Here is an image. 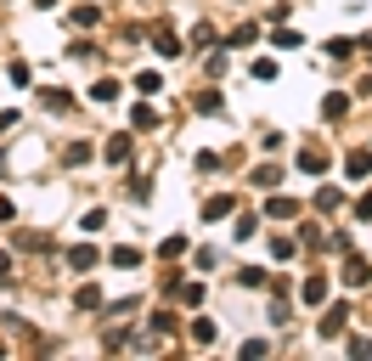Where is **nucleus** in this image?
Here are the masks:
<instances>
[{
    "label": "nucleus",
    "instance_id": "nucleus-10",
    "mask_svg": "<svg viewBox=\"0 0 372 361\" xmlns=\"http://www.w3.org/2000/svg\"><path fill=\"white\" fill-rule=\"evenodd\" d=\"M277 181H282L277 164H260V169H254V187H277Z\"/></svg>",
    "mask_w": 372,
    "mask_h": 361
},
{
    "label": "nucleus",
    "instance_id": "nucleus-1",
    "mask_svg": "<svg viewBox=\"0 0 372 361\" xmlns=\"http://www.w3.org/2000/svg\"><path fill=\"white\" fill-rule=\"evenodd\" d=\"M96 260H102V254H96L90 243H79L74 254H68V266H74V271H96Z\"/></svg>",
    "mask_w": 372,
    "mask_h": 361
},
{
    "label": "nucleus",
    "instance_id": "nucleus-23",
    "mask_svg": "<svg viewBox=\"0 0 372 361\" xmlns=\"http://www.w3.org/2000/svg\"><path fill=\"white\" fill-rule=\"evenodd\" d=\"M6 220H17V209H11V204H6V198H0V226H6Z\"/></svg>",
    "mask_w": 372,
    "mask_h": 361
},
{
    "label": "nucleus",
    "instance_id": "nucleus-15",
    "mask_svg": "<svg viewBox=\"0 0 372 361\" xmlns=\"http://www.w3.org/2000/svg\"><path fill=\"white\" fill-rule=\"evenodd\" d=\"M294 209H299L294 198H271V220H288V215H294Z\"/></svg>",
    "mask_w": 372,
    "mask_h": 361
},
{
    "label": "nucleus",
    "instance_id": "nucleus-16",
    "mask_svg": "<svg viewBox=\"0 0 372 361\" xmlns=\"http://www.w3.org/2000/svg\"><path fill=\"white\" fill-rule=\"evenodd\" d=\"M203 215H209V220H220V215H231V198H209V204H203Z\"/></svg>",
    "mask_w": 372,
    "mask_h": 361
},
{
    "label": "nucleus",
    "instance_id": "nucleus-11",
    "mask_svg": "<svg viewBox=\"0 0 372 361\" xmlns=\"http://www.w3.org/2000/svg\"><path fill=\"white\" fill-rule=\"evenodd\" d=\"M107 158L124 164V158H130V136H113V142H107Z\"/></svg>",
    "mask_w": 372,
    "mask_h": 361
},
{
    "label": "nucleus",
    "instance_id": "nucleus-6",
    "mask_svg": "<svg viewBox=\"0 0 372 361\" xmlns=\"http://www.w3.org/2000/svg\"><path fill=\"white\" fill-rule=\"evenodd\" d=\"M299 299H304V305H321V299H327V277H310V283L299 288Z\"/></svg>",
    "mask_w": 372,
    "mask_h": 361
},
{
    "label": "nucleus",
    "instance_id": "nucleus-18",
    "mask_svg": "<svg viewBox=\"0 0 372 361\" xmlns=\"http://www.w3.org/2000/svg\"><path fill=\"white\" fill-rule=\"evenodd\" d=\"M90 96H96V102H113V96H119V85H113V79H102V85H90Z\"/></svg>",
    "mask_w": 372,
    "mask_h": 361
},
{
    "label": "nucleus",
    "instance_id": "nucleus-4",
    "mask_svg": "<svg viewBox=\"0 0 372 361\" xmlns=\"http://www.w3.org/2000/svg\"><path fill=\"white\" fill-rule=\"evenodd\" d=\"M344 283H350V288L372 283V266H367V260H350V266H344Z\"/></svg>",
    "mask_w": 372,
    "mask_h": 361
},
{
    "label": "nucleus",
    "instance_id": "nucleus-13",
    "mask_svg": "<svg viewBox=\"0 0 372 361\" xmlns=\"http://www.w3.org/2000/svg\"><path fill=\"white\" fill-rule=\"evenodd\" d=\"M158 254H164V260H181V254H186V237H164V248H158Z\"/></svg>",
    "mask_w": 372,
    "mask_h": 361
},
{
    "label": "nucleus",
    "instance_id": "nucleus-2",
    "mask_svg": "<svg viewBox=\"0 0 372 361\" xmlns=\"http://www.w3.org/2000/svg\"><path fill=\"white\" fill-rule=\"evenodd\" d=\"M299 169H304V175H327V152H316V147L299 152Z\"/></svg>",
    "mask_w": 372,
    "mask_h": 361
},
{
    "label": "nucleus",
    "instance_id": "nucleus-3",
    "mask_svg": "<svg viewBox=\"0 0 372 361\" xmlns=\"http://www.w3.org/2000/svg\"><path fill=\"white\" fill-rule=\"evenodd\" d=\"M344 322H350V316H344V305H339V310H327V316H321V339H339V333H344Z\"/></svg>",
    "mask_w": 372,
    "mask_h": 361
},
{
    "label": "nucleus",
    "instance_id": "nucleus-22",
    "mask_svg": "<svg viewBox=\"0 0 372 361\" xmlns=\"http://www.w3.org/2000/svg\"><path fill=\"white\" fill-rule=\"evenodd\" d=\"M356 215H361V220L372 215V192H361V198H356Z\"/></svg>",
    "mask_w": 372,
    "mask_h": 361
},
{
    "label": "nucleus",
    "instance_id": "nucleus-21",
    "mask_svg": "<svg viewBox=\"0 0 372 361\" xmlns=\"http://www.w3.org/2000/svg\"><path fill=\"white\" fill-rule=\"evenodd\" d=\"M79 310H102V293H96V288H79Z\"/></svg>",
    "mask_w": 372,
    "mask_h": 361
},
{
    "label": "nucleus",
    "instance_id": "nucleus-17",
    "mask_svg": "<svg viewBox=\"0 0 372 361\" xmlns=\"http://www.w3.org/2000/svg\"><path fill=\"white\" fill-rule=\"evenodd\" d=\"M225 46H237V51H243V46H254V23H243V28H237V34L225 40Z\"/></svg>",
    "mask_w": 372,
    "mask_h": 361
},
{
    "label": "nucleus",
    "instance_id": "nucleus-14",
    "mask_svg": "<svg viewBox=\"0 0 372 361\" xmlns=\"http://www.w3.org/2000/svg\"><path fill=\"white\" fill-rule=\"evenodd\" d=\"M136 130H158V113H152V108H142V102H136Z\"/></svg>",
    "mask_w": 372,
    "mask_h": 361
},
{
    "label": "nucleus",
    "instance_id": "nucleus-19",
    "mask_svg": "<svg viewBox=\"0 0 372 361\" xmlns=\"http://www.w3.org/2000/svg\"><path fill=\"white\" fill-rule=\"evenodd\" d=\"M198 113H220V90H203L198 96Z\"/></svg>",
    "mask_w": 372,
    "mask_h": 361
},
{
    "label": "nucleus",
    "instance_id": "nucleus-12",
    "mask_svg": "<svg viewBox=\"0 0 372 361\" xmlns=\"http://www.w3.org/2000/svg\"><path fill=\"white\" fill-rule=\"evenodd\" d=\"M152 46H158V57H181V40H175V34H158Z\"/></svg>",
    "mask_w": 372,
    "mask_h": 361
},
{
    "label": "nucleus",
    "instance_id": "nucleus-7",
    "mask_svg": "<svg viewBox=\"0 0 372 361\" xmlns=\"http://www.w3.org/2000/svg\"><path fill=\"white\" fill-rule=\"evenodd\" d=\"M136 90H142V96H158V90H164V73H136Z\"/></svg>",
    "mask_w": 372,
    "mask_h": 361
},
{
    "label": "nucleus",
    "instance_id": "nucleus-8",
    "mask_svg": "<svg viewBox=\"0 0 372 361\" xmlns=\"http://www.w3.org/2000/svg\"><path fill=\"white\" fill-rule=\"evenodd\" d=\"M113 266H119V271H136V266H142V248H113Z\"/></svg>",
    "mask_w": 372,
    "mask_h": 361
},
{
    "label": "nucleus",
    "instance_id": "nucleus-5",
    "mask_svg": "<svg viewBox=\"0 0 372 361\" xmlns=\"http://www.w3.org/2000/svg\"><path fill=\"white\" fill-rule=\"evenodd\" d=\"M344 169H350L356 181H367V175H372V152H350V158H344Z\"/></svg>",
    "mask_w": 372,
    "mask_h": 361
},
{
    "label": "nucleus",
    "instance_id": "nucleus-9",
    "mask_svg": "<svg viewBox=\"0 0 372 361\" xmlns=\"http://www.w3.org/2000/svg\"><path fill=\"white\" fill-rule=\"evenodd\" d=\"M271 46H277V51H294V46H304V34H294V28H277V34H271Z\"/></svg>",
    "mask_w": 372,
    "mask_h": 361
},
{
    "label": "nucleus",
    "instance_id": "nucleus-20",
    "mask_svg": "<svg viewBox=\"0 0 372 361\" xmlns=\"http://www.w3.org/2000/svg\"><path fill=\"white\" fill-rule=\"evenodd\" d=\"M344 108H350L344 96H327V102H321V113H327V119H344Z\"/></svg>",
    "mask_w": 372,
    "mask_h": 361
}]
</instances>
